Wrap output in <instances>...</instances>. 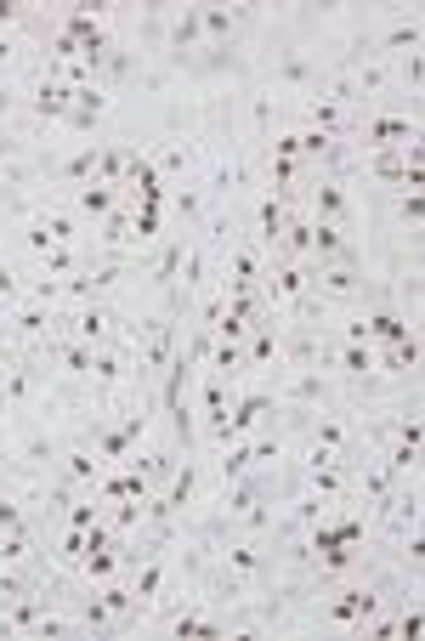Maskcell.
I'll list each match as a JSON object with an SVG mask.
<instances>
[{
  "mask_svg": "<svg viewBox=\"0 0 425 641\" xmlns=\"http://www.w3.org/2000/svg\"><path fill=\"white\" fill-rule=\"evenodd\" d=\"M312 295L323 307L330 302H369L374 284H369V273L358 261H330V267H312Z\"/></svg>",
  "mask_w": 425,
  "mask_h": 641,
  "instance_id": "cell-1",
  "label": "cell"
},
{
  "mask_svg": "<svg viewBox=\"0 0 425 641\" xmlns=\"http://www.w3.org/2000/svg\"><path fill=\"white\" fill-rule=\"evenodd\" d=\"M103 472L108 465H103V454H96L91 443H74V449L57 454V483H68L74 495H91V488L103 483Z\"/></svg>",
  "mask_w": 425,
  "mask_h": 641,
  "instance_id": "cell-2",
  "label": "cell"
},
{
  "mask_svg": "<svg viewBox=\"0 0 425 641\" xmlns=\"http://www.w3.org/2000/svg\"><path fill=\"white\" fill-rule=\"evenodd\" d=\"M307 216H312V221H335V228H352V193H346L335 177H312V188H307Z\"/></svg>",
  "mask_w": 425,
  "mask_h": 641,
  "instance_id": "cell-3",
  "label": "cell"
},
{
  "mask_svg": "<svg viewBox=\"0 0 425 641\" xmlns=\"http://www.w3.org/2000/svg\"><path fill=\"white\" fill-rule=\"evenodd\" d=\"M279 403L284 409H330L335 403V386H330V375H318V369H295L289 386L279 392Z\"/></svg>",
  "mask_w": 425,
  "mask_h": 641,
  "instance_id": "cell-4",
  "label": "cell"
},
{
  "mask_svg": "<svg viewBox=\"0 0 425 641\" xmlns=\"http://www.w3.org/2000/svg\"><path fill=\"white\" fill-rule=\"evenodd\" d=\"M74 108V86H63L57 74H40L29 91V119H68Z\"/></svg>",
  "mask_w": 425,
  "mask_h": 641,
  "instance_id": "cell-5",
  "label": "cell"
},
{
  "mask_svg": "<svg viewBox=\"0 0 425 641\" xmlns=\"http://www.w3.org/2000/svg\"><path fill=\"white\" fill-rule=\"evenodd\" d=\"M244 17V7H198V35H205V46H233Z\"/></svg>",
  "mask_w": 425,
  "mask_h": 641,
  "instance_id": "cell-6",
  "label": "cell"
},
{
  "mask_svg": "<svg viewBox=\"0 0 425 641\" xmlns=\"http://www.w3.org/2000/svg\"><path fill=\"white\" fill-rule=\"evenodd\" d=\"M119 205H125V193L108 188V182H80V188H74V216L91 221V228H96L108 210H119Z\"/></svg>",
  "mask_w": 425,
  "mask_h": 641,
  "instance_id": "cell-7",
  "label": "cell"
},
{
  "mask_svg": "<svg viewBox=\"0 0 425 641\" xmlns=\"http://www.w3.org/2000/svg\"><path fill=\"white\" fill-rule=\"evenodd\" d=\"M182 251H188V233H177V239H165L159 244V256H154V267H147V284H154L165 302H170V290H177V273H182Z\"/></svg>",
  "mask_w": 425,
  "mask_h": 641,
  "instance_id": "cell-8",
  "label": "cell"
},
{
  "mask_svg": "<svg viewBox=\"0 0 425 641\" xmlns=\"http://www.w3.org/2000/svg\"><path fill=\"white\" fill-rule=\"evenodd\" d=\"M159 590H165V556L154 551V556H142L131 568V597H137V607H154Z\"/></svg>",
  "mask_w": 425,
  "mask_h": 641,
  "instance_id": "cell-9",
  "label": "cell"
},
{
  "mask_svg": "<svg viewBox=\"0 0 425 641\" xmlns=\"http://www.w3.org/2000/svg\"><path fill=\"white\" fill-rule=\"evenodd\" d=\"M363 318H369V347H397L403 335H414L409 318L391 312V307H374V312H363Z\"/></svg>",
  "mask_w": 425,
  "mask_h": 641,
  "instance_id": "cell-10",
  "label": "cell"
},
{
  "mask_svg": "<svg viewBox=\"0 0 425 641\" xmlns=\"http://www.w3.org/2000/svg\"><path fill=\"white\" fill-rule=\"evenodd\" d=\"M57 437H46V432H35V437H23L17 443V465H23V472H52V465H57Z\"/></svg>",
  "mask_w": 425,
  "mask_h": 641,
  "instance_id": "cell-11",
  "label": "cell"
},
{
  "mask_svg": "<svg viewBox=\"0 0 425 641\" xmlns=\"http://www.w3.org/2000/svg\"><path fill=\"white\" fill-rule=\"evenodd\" d=\"M17 562H35V523L0 534V568H17Z\"/></svg>",
  "mask_w": 425,
  "mask_h": 641,
  "instance_id": "cell-12",
  "label": "cell"
},
{
  "mask_svg": "<svg viewBox=\"0 0 425 641\" xmlns=\"http://www.w3.org/2000/svg\"><path fill=\"white\" fill-rule=\"evenodd\" d=\"M391 52H397V57H403V52H420V17H414V12H409L403 23H391V29L381 35V52H374V57H391Z\"/></svg>",
  "mask_w": 425,
  "mask_h": 641,
  "instance_id": "cell-13",
  "label": "cell"
},
{
  "mask_svg": "<svg viewBox=\"0 0 425 641\" xmlns=\"http://www.w3.org/2000/svg\"><path fill=\"white\" fill-rule=\"evenodd\" d=\"M170 210H177L182 221H205L210 200H205V188H193V182H170Z\"/></svg>",
  "mask_w": 425,
  "mask_h": 641,
  "instance_id": "cell-14",
  "label": "cell"
},
{
  "mask_svg": "<svg viewBox=\"0 0 425 641\" xmlns=\"http://www.w3.org/2000/svg\"><path fill=\"white\" fill-rule=\"evenodd\" d=\"M256 216H261V251H279V239H284V221H289L284 200H279V193H267Z\"/></svg>",
  "mask_w": 425,
  "mask_h": 641,
  "instance_id": "cell-15",
  "label": "cell"
},
{
  "mask_svg": "<svg viewBox=\"0 0 425 641\" xmlns=\"http://www.w3.org/2000/svg\"><path fill=\"white\" fill-rule=\"evenodd\" d=\"M420 74H425V57H420V52H403V57H397V80L409 86V97H420Z\"/></svg>",
  "mask_w": 425,
  "mask_h": 641,
  "instance_id": "cell-16",
  "label": "cell"
},
{
  "mask_svg": "<svg viewBox=\"0 0 425 641\" xmlns=\"http://www.w3.org/2000/svg\"><path fill=\"white\" fill-rule=\"evenodd\" d=\"M17 295H23V279L12 273V267H7V261H0V318H7V312L17 307Z\"/></svg>",
  "mask_w": 425,
  "mask_h": 641,
  "instance_id": "cell-17",
  "label": "cell"
},
{
  "mask_svg": "<svg viewBox=\"0 0 425 641\" xmlns=\"http://www.w3.org/2000/svg\"><path fill=\"white\" fill-rule=\"evenodd\" d=\"M397 216H403V228H409V233H420V216H425V193H403V200H397Z\"/></svg>",
  "mask_w": 425,
  "mask_h": 641,
  "instance_id": "cell-18",
  "label": "cell"
},
{
  "mask_svg": "<svg viewBox=\"0 0 425 641\" xmlns=\"http://www.w3.org/2000/svg\"><path fill=\"white\" fill-rule=\"evenodd\" d=\"M86 556V534L80 528H63V539H57V562H80Z\"/></svg>",
  "mask_w": 425,
  "mask_h": 641,
  "instance_id": "cell-19",
  "label": "cell"
},
{
  "mask_svg": "<svg viewBox=\"0 0 425 641\" xmlns=\"http://www.w3.org/2000/svg\"><path fill=\"white\" fill-rule=\"evenodd\" d=\"M17 57H23L17 35H0V68H17Z\"/></svg>",
  "mask_w": 425,
  "mask_h": 641,
  "instance_id": "cell-20",
  "label": "cell"
}]
</instances>
